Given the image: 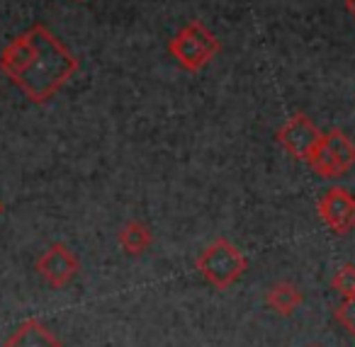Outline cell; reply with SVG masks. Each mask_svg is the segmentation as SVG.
I'll return each instance as SVG.
<instances>
[{
  "label": "cell",
  "instance_id": "obj_13",
  "mask_svg": "<svg viewBox=\"0 0 355 347\" xmlns=\"http://www.w3.org/2000/svg\"><path fill=\"white\" fill-rule=\"evenodd\" d=\"M345 8H348V12L355 17V0H345Z\"/></svg>",
  "mask_w": 355,
  "mask_h": 347
},
{
  "label": "cell",
  "instance_id": "obj_9",
  "mask_svg": "<svg viewBox=\"0 0 355 347\" xmlns=\"http://www.w3.org/2000/svg\"><path fill=\"white\" fill-rule=\"evenodd\" d=\"M302 301L304 296H302L300 287H295L292 282H277L266 292V303L280 316H292Z\"/></svg>",
  "mask_w": 355,
  "mask_h": 347
},
{
  "label": "cell",
  "instance_id": "obj_10",
  "mask_svg": "<svg viewBox=\"0 0 355 347\" xmlns=\"http://www.w3.org/2000/svg\"><path fill=\"white\" fill-rule=\"evenodd\" d=\"M117 240L122 245V250L127 255H144L153 243V233L144 221H127V224L119 229Z\"/></svg>",
  "mask_w": 355,
  "mask_h": 347
},
{
  "label": "cell",
  "instance_id": "obj_15",
  "mask_svg": "<svg viewBox=\"0 0 355 347\" xmlns=\"http://www.w3.org/2000/svg\"><path fill=\"white\" fill-rule=\"evenodd\" d=\"M314 347H316V345H314Z\"/></svg>",
  "mask_w": 355,
  "mask_h": 347
},
{
  "label": "cell",
  "instance_id": "obj_3",
  "mask_svg": "<svg viewBox=\"0 0 355 347\" xmlns=\"http://www.w3.org/2000/svg\"><path fill=\"white\" fill-rule=\"evenodd\" d=\"M171 56L190 73L202 71L214 56L219 54V39L202 25V22H190L168 42Z\"/></svg>",
  "mask_w": 355,
  "mask_h": 347
},
{
  "label": "cell",
  "instance_id": "obj_6",
  "mask_svg": "<svg viewBox=\"0 0 355 347\" xmlns=\"http://www.w3.org/2000/svg\"><path fill=\"white\" fill-rule=\"evenodd\" d=\"M321 136L324 134L319 132L314 122H311L306 114H295L290 117L277 132V143L290 153L297 161H306V158L314 153V148L319 146Z\"/></svg>",
  "mask_w": 355,
  "mask_h": 347
},
{
  "label": "cell",
  "instance_id": "obj_1",
  "mask_svg": "<svg viewBox=\"0 0 355 347\" xmlns=\"http://www.w3.org/2000/svg\"><path fill=\"white\" fill-rule=\"evenodd\" d=\"M0 71L32 103L44 105L69 83L78 61L44 25H35L3 49Z\"/></svg>",
  "mask_w": 355,
  "mask_h": 347
},
{
  "label": "cell",
  "instance_id": "obj_4",
  "mask_svg": "<svg viewBox=\"0 0 355 347\" xmlns=\"http://www.w3.org/2000/svg\"><path fill=\"white\" fill-rule=\"evenodd\" d=\"M306 163L319 177L336 180L355 166V146L340 129H331L329 134L321 136L319 146L306 158Z\"/></svg>",
  "mask_w": 355,
  "mask_h": 347
},
{
  "label": "cell",
  "instance_id": "obj_7",
  "mask_svg": "<svg viewBox=\"0 0 355 347\" xmlns=\"http://www.w3.org/2000/svg\"><path fill=\"white\" fill-rule=\"evenodd\" d=\"M319 216L334 233H350L355 229V197L345 187H331L319 199Z\"/></svg>",
  "mask_w": 355,
  "mask_h": 347
},
{
  "label": "cell",
  "instance_id": "obj_8",
  "mask_svg": "<svg viewBox=\"0 0 355 347\" xmlns=\"http://www.w3.org/2000/svg\"><path fill=\"white\" fill-rule=\"evenodd\" d=\"M3 347H64L61 340L37 318L22 321L15 330L8 335Z\"/></svg>",
  "mask_w": 355,
  "mask_h": 347
},
{
  "label": "cell",
  "instance_id": "obj_14",
  "mask_svg": "<svg viewBox=\"0 0 355 347\" xmlns=\"http://www.w3.org/2000/svg\"><path fill=\"white\" fill-rule=\"evenodd\" d=\"M3 211H6V206H3V199H0V216H3Z\"/></svg>",
  "mask_w": 355,
  "mask_h": 347
},
{
  "label": "cell",
  "instance_id": "obj_11",
  "mask_svg": "<svg viewBox=\"0 0 355 347\" xmlns=\"http://www.w3.org/2000/svg\"><path fill=\"white\" fill-rule=\"evenodd\" d=\"M331 287L343 299H353L355 296V265H343V267H338V272L331 279Z\"/></svg>",
  "mask_w": 355,
  "mask_h": 347
},
{
  "label": "cell",
  "instance_id": "obj_2",
  "mask_svg": "<svg viewBox=\"0 0 355 347\" xmlns=\"http://www.w3.org/2000/svg\"><path fill=\"white\" fill-rule=\"evenodd\" d=\"M195 267L202 274L205 282L212 284L219 292H224V289H229L243 277V272L248 269V260L232 240L217 238L198 255Z\"/></svg>",
  "mask_w": 355,
  "mask_h": 347
},
{
  "label": "cell",
  "instance_id": "obj_5",
  "mask_svg": "<svg viewBox=\"0 0 355 347\" xmlns=\"http://www.w3.org/2000/svg\"><path fill=\"white\" fill-rule=\"evenodd\" d=\"M37 274L49 284L51 289H64L76 279V274L80 272V263L69 245L54 243L46 248V253H42V258L35 265Z\"/></svg>",
  "mask_w": 355,
  "mask_h": 347
},
{
  "label": "cell",
  "instance_id": "obj_12",
  "mask_svg": "<svg viewBox=\"0 0 355 347\" xmlns=\"http://www.w3.org/2000/svg\"><path fill=\"white\" fill-rule=\"evenodd\" d=\"M336 318L343 328H348L355 335V296L353 299H343L338 308H336Z\"/></svg>",
  "mask_w": 355,
  "mask_h": 347
}]
</instances>
